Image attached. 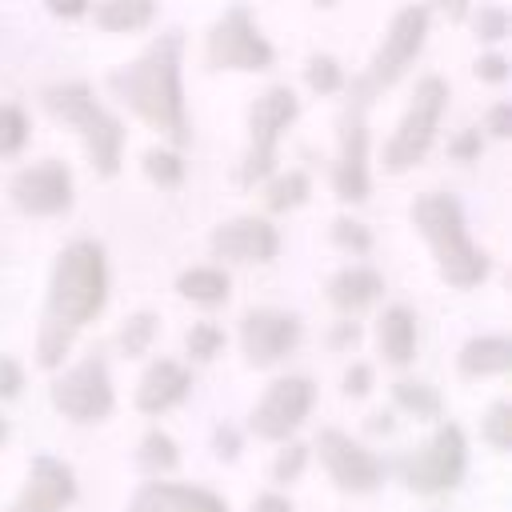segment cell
<instances>
[{
  "mask_svg": "<svg viewBox=\"0 0 512 512\" xmlns=\"http://www.w3.org/2000/svg\"><path fill=\"white\" fill-rule=\"evenodd\" d=\"M108 300V264L104 248L96 240H72L60 248L52 264V284H48V304L36 336V360L40 368H60L64 352L72 348V336L104 312Z\"/></svg>",
  "mask_w": 512,
  "mask_h": 512,
  "instance_id": "obj_1",
  "label": "cell"
},
{
  "mask_svg": "<svg viewBox=\"0 0 512 512\" xmlns=\"http://www.w3.org/2000/svg\"><path fill=\"white\" fill-rule=\"evenodd\" d=\"M180 52L184 36L164 32L156 36L132 64L108 76L112 92L156 132H164L172 144H188V112H184V88H180Z\"/></svg>",
  "mask_w": 512,
  "mask_h": 512,
  "instance_id": "obj_2",
  "label": "cell"
},
{
  "mask_svg": "<svg viewBox=\"0 0 512 512\" xmlns=\"http://www.w3.org/2000/svg\"><path fill=\"white\" fill-rule=\"evenodd\" d=\"M412 224L428 240V248L436 256V268H440V276L452 288H472V284H480L492 272L488 252L476 248L472 236H468V224H464V212H460L456 196H448V192H424L412 204Z\"/></svg>",
  "mask_w": 512,
  "mask_h": 512,
  "instance_id": "obj_3",
  "label": "cell"
},
{
  "mask_svg": "<svg viewBox=\"0 0 512 512\" xmlns=\"http://www.w3.org/2000/svg\"><path fill=\"white\" fill-rule=\"evenodd\" d=\"M44 108L64 120L68 128L80 132L84 148H88V160L100 176H116L120 172V160H124V124L92 96L88 84L72 80V84H52L44 88Z\"/></svg>",
  "mask_w": 512,
  "mask_h": 512,
  "instance_id": "obj_4",
  "label": "cell"
},
{
  "mask_svg": "<svg viewBox=\"0 0 512 512\" xmlns=\"http://www.w3.org/2000/svg\"><path fill=\"white\" fill-rule=\"evenodd\" d=\"M448 104V84L444 76H424L416 80V92L408 100V112L400 116V128L392 132V140L384 144V168L388 172H404L412 164H420L436 140L440 116Z\"/></svg>",
  "mask_w": 512,
  "mask_h": 512,
  "instance_id": "obj_5",
  "label": "cell"
},
{
  "mask_svg": "<svg viewBox=\"0 0 512 512\" xmlns=\"http://www.w3.org/2000/svg\"><path fill=\"white\" fill-rule=\"evenodd\" d=\"M300 100L288 84H272L256 96V104L248 108V152L240 164V184L252 188L256 180H264L276 168V144L284 136V128L296 120Z\"/></svg>",
  "mask_w": 512,
  "mask_h": 512,
  "instance_id": "obj_6",
  "label": "cell"
},
{
  "mask_svg": "<svg viewBox=\"0 0 512 512\" xmlns=\"http://www.w3.org/2000/svg\"><path fill=\"white\" fill-rule=\"evenodd\" d=\"M48 396H52L56 412L68 416L72 424H100V420L112 416V404H116V392H112V380H108V364L96 352L84 356L80 364H72L64 376H56Z\"/></svg>",
  "mask_w": 512,
  "mask_h": 512,
  "instance_id": "obj_7",
  "label": "cell"
},
{
  "mask_svg": "<svg viewBox=\"0 0 512 512\" xmlns=\"http://www.w3.org/2000/svg\"><path fill=\"white\" fill-rule=\"evenodd\" d=\"M204 56H208L212 68H236V72H264L276 60L272 44L260 36V28H256V20H252V12L244 4L228 8L212 24Z\"/></svg>",
  "mask_w": 512,
  "mask_h": 512,
  "instance_id": "obj_8",
  "label": "cell"
},
{
  "mask_svg": "<svg viewBox=\"0 0 512 512\" xmlns=\"http://www.w3.org/2000/svg\"><path fill=\"white\" fill-rule=\"evenodd\" d=\"M464 468H468V444L460 424H440L436 436L416 456L404 460V484L420 496H436L456 488L464 480Z\"/></svg>",
  "mask_w": 512,
  "mask_h": 512,
  "instance_id": "obj_9",
  "label": "cell"
},
{
  "mask_svg": "<svg viewBox=\"0 0 512 512\" xmlns=\"http://www.w3.org/2000/svg\"><path fill=\"white\" fill-rule=\"evenodd\" d=\"M424 36H428V8H420V4L400 8V12L392 16L388 32H384V44H380L376 56H372V68H368L356 84H360L364 92H376V88L396 84V80L408 72V64L420 56Z\"/></svg>",
  "mask_w": 512,
  "mask_h": 512,
  "instance_id": "obj_10",
  "label": "cell"
},
{
  "mask_svg": "<svg viewBox=\"0 0 512 512\" xmlns=\"http://www.w3.org/2000/svg\"><path fill=\"white\" fill-rule=\"evenodd\" d=\"M368 100H372V92L352 84V100L340 116V160H336L332 184H336V196L344 204H360L372 188V180H368V124H364Z\"/></svg>",
  "mask_w": 512,
  "mask_h": 512,
  "instance_id": "obj_11",
  "label": "cell"
},
{
  "mask_svg": "<svg viewBox=\"0 0 512 512\" xmlns=\"http://www.w3.org/2000/svg\"><path fill=\"white\" fill-rule=\"evenodd\" d=\"M312 400H316V388L308 376H280L268 384V392L252 408L248 424L260 440H288L312 412Z\"/></svg>",
  "mask_w": 512,
  "mask_h": 512,
  "instance_id": "obj_12",
  "label": "cell"
},
{
  "mask_svg": "<svg viewBox=\"0 0 512 512\" xmlns=\"http://www.w3.org/2000/svg\"><path fill=\"white\" fill-rule=\"evenodd\" d=\"M300 316L280 312V308H252L240 320V348L252 368H272L280 364L296 344H300Z\"/></svg>",
  "mask_w": 512,
  "mask_h": 512,
  "instance_id": "obj_13",
  "label": "cell"
},
{
  "mask_svg": "<svg viewBox=\"0 0 512 512\" xmlns=\"http://www.w3.org/2000/svg\"><path fill=\"white\" fill-rule=\"evenodd\" d=\"M316 448H320V460H324V468H328V476L340 492H372L384 480L380 456L368 452L364 444H356L340 428H324L316 436Z\"/></svg>",
  "mask_w": 512,
  "mask_h": 512,
  "instance_id": "obj_14",
  "label": "cell"
},
{
  "mask_svg": "<svg viewBox=\"0 0 512 512\" xmlns=\"http://www.w3.org/2000/svg\"><path fill=\"white\" fill-rule=\"evenodd\" d=\"M8 192H12V204L28 216H56L72 208V172L60 160H40L20 168Z\"/></svg>",
  "mask_w": 512,
  "mask_h": 512,
  "instance_id": "obj_15",
  "label": "cell"
},
{
  "mask_svg": "<svg viewBox=\"0 0 512 512\" xmlns=\"http://www.w3.org/2000/svg\"><path fill=\"white\" fill-rule=\"evenodd\" d=\"M212 256L232 264H268L280 252V232L264 216H236L216 224L212 232Z\"/></svg>",
  "mask_w": 512,
  "mask_h": 512,
  "instance_id": "obj_16",
  "label": "cell"
},
{
  "mask_svg": "<svg viewBox=\"0 0 512 512\" xmlns=\"http://www.w3.org/2000/svg\"><path fill=\"white\" fill-rule=\"evenodd\" d=\"M76 500V476L56 456H36L28 464V480L8 512H64Z\"/></svg>",
  "mask_w": 512,
  "mask_h": 512,
  "instance_id": "obj_17",
  "label": "cell"
},
{
  "mask_svg": "<svg viewBox=\"0 0 512 512\" xmlns=\"http://www.w3.org/2000/svg\"><path fill=\"white\" fill-rule=\"evenodd\" d=\"M128 512H228V504L196 484H172V480H148L128 500Z\"/></svg>",
  "mask_w": 512,
  "mask_h": 512,
  "instance_id": "obj_18",
  "label": "cell"
},
{
  "mask_svg": "<svg viewBox=\"0 0 512 512\" xmlns=\"http://www.w3.org/2000/svg\"><path fill=\"white\" fill-rule=\"evenodd\" d=\"M188 388H192L188 368L176 364V360H168V356H160V360H152L144 368V376L136 384V408L148 412V416H160V412L176 408L188 396Z\"/></svg>",
  "mask_w": 512,
  "mask_h": 512,
  "instance_id": "obj_19",
  "label": "cell"
},
{
  "mask_svg": "<svg viewBox=\"0 0 512 512\" xmlns=\"http://www.w3.org/2000/svg\"><path fill=\"white\" fill-rule=\"evenodd\" d=\"M380 292H384V276H380L376 268H364V264H348V268H340V272L328 280V300H332L340 312H360V308H368Z\"/></svg>",
  "mask_w": 512,
  "mask_h": 512,
  "instance_id": "obj_20",
  "label": "cell"
},
{
  "mask_svg": "<svg viewBox=\"0 0 512 512\" xmlns=\"http://www.w3.org/2000/svg\"><path fill=\"white\" fill-rule=\"evenodd\" d=\"M376 340H380V352H384L388 364H396V368L412 364V356H416V316H412V308H404V304L384 308L380 320H376Z\"/></svg>",
  "mask_w": 512,
  "mask_h": 512,
  "instance_id": "obj_21",
  "label": "cell"
},
{
  "mask_svg": "<svg viewBox=\"0 0 512 512\" xmlns=\"http://www.w3.org/2000/svg\"><path fill=\"white\" fill-rule=\"evenodd\" d=\"M512 368V340L508 336H472L460 348L464 376H500Z\"/></svg>",
  "mask_w": 512,
  "mask_h": 512,
  "instance_id": "obj_22",
  "label": "cell"
},
{
  "mask_svg": "<svg viewBox=\"0 0 512 512\" xmlns=\"http://www.w3.org/2000/svg\"><path fill=\"white\" fill-rule=\"evenodd\" d=\"M176 292H180L184 300H192V304L212 308V304H224V300H228L232 280H228L224 268H188V272L176 276Z\"/></svg>",
  "mask_w": 512,
  "mask_h": 512,
  "instance_id": "obj_23",
  "label": "cell"
},
{
  "mask_svg": "<svg viewBox=\"0 0 512 512\" xmlns=\"http://www.w3.org/2000/svg\"><path fill=\"white\" fill-rule=\"evenodd\" d=\"M88 16L104 32H136L156 16V4H148V0H104V4L88 8Z\"/></svg>",
  "mask_w": 512,
  "mask_h": 512,
  "instance_id": "obj_24",
  "label": "cell"
},
{
  "mask_svg": "<svg viewBox=\"0 0 512 512\" xmlns=\"http://www.w3.org/2000/svg\"><path fill=\"white\" fill-rule=\"evenodd\" d=\"M308 192H312L308 172L288 168V172H280V176H272V180H268L264 204H268V212H292V208H300V204L308 200Z\"/></svg>",
  "mask_w": 512,
  "mask_h": 512,
  "instance_id": "obj_25",
  "label": "cell"
},
{
  "mask_svg": "<svg viewBox=\"0 0 512 512\" xmlns=\"http://www.w3.org/2000/svg\"><path fill=\"white\" fill-rule=\"evenodd\" d=\"M136 460H140V468H144L148 476H160V472H172V468L180 464V448H176V440H172L168 432L152 428V432L140 440Z\"/></svg>",
  "mask_w": 512,
  "mask_h": 512,
  "instance_id": "obj_26",
  "label": "cell"
},
{
  "mask_svg": "<svg viewBox=\"0 0 512 512\" xmlns=\"http://www.w3.org/2000/svg\"><path fill=\"white\" fill-rule=\"evenodd\" d=\"M392 400H396L404 412H412V416H424V420L440 416V392H436L432 384H420V380H396V384H392Z\"/></svg>",
  "mask_w": 512,
  "mask_h": 512,
  "instance_id": "obj_27",
  "label": "cell"
},
{
  "mask_svg": "<svg viewBox=\"0 0 512 512\" xmlns=\"http://www.w3.org/2000/svg\"><path fill=\"white\" fill-rule=\"evenodd\" d=\"M152 340H156V316L152 312H136V316L124 320V328H120L124 356H144L152 348Z\"/></svg>",
  "mask_w": 512,
  "mask_h": 512,
  "instance_id": "obj_28",
  "label": "cell"
},
{
  "mask_svg": "<svg viewBox=\"0 0 512 512\" xmlns=\"http://www.w3.org/2000/svg\"><path fill=\"white\" fill-rule=\"evenodd\" d=\"M304 80H308L312 92L332 96V92L344 88V68H340V60H332V56H312L308 68H304Z\"/></svg>",
  "mask_w": 512,
  "mask_h": 512,
  "instance_id": "obj_29",
  "label": "cell"
},
{
  "mask_svg": "<svg viewBox=\"0 0 512 512\" xmlns=\"http://www.w3.org/2000/svg\"><path fill=\"white\" fill-rule=\"evenodd\" d=\"M144 172L160 188H176L184 180V160L176 152H168V148H152V152H144Z\"/></svg>",
  "mask_w": 512,
  "mask_h": 512,
  "instance_id": "obj_30",
  "label": "cell"
},
{
  "mask_svg": "<svg viewBox=\"0 0 512 512\" xmlns=\"http://www.w3.org/2000/svg\"><path fill=\"white\" fill-rule=\"evenodd\" d=\"M28 144V116L16 104H0V156H16Z\"/></svg>",
  "mask_w": 512,
  "mask_h": 512,
  "instance_id": "obj_31",
  "label": "cell"
},
{
  "mask_svg": "<svg viewBox=\"0 0 512 512\" xmlns=\"http://www.w3.org/2000/svg\"><path fill=\"white\" fill-rule=\"evenodd\" d=\"M480 432H484V440H488L496 452H508V448H512V404H508V400H496V404L488 408Z\"/></svg>",
  "mask_w": 512,
  "mask_h": 512,
  "instance_id": "obj_32",
  "label": "cell"
},
{
  "mask_svg": "<svg viewBox=\"0 0 512 512\" xmlns=\"http://www.w3.org/2000/svg\"><path fill=\"white\" fill-rule=\"evenodd\" d=\"M184 344H188V356L204 364V360H212V356L224 348V332H220L216 324L200 320V324H192V328L184 332Z\"/></svg>",
  "mask_w": 512,
  "mask_h": 512,
  "instance_id": "obj_33",
  "label": "cell"
},
{
  "mask_svg": "<svg viewBox=\"0 0 512 512\" xmlns=\"http://www.w3.org/2000/svg\"><path fill=\"white\" fill-rule=\"evenodd\" d=\"M332 244L352 252V256H364L372 248V232L360 224V220H348V216H336L332 220Z\"/></svg>",
  "mask_w": 512,
  "mask_h": 512,
  "instance_id": "obj_34",
  "label": "cell"
},
{
  "mask_svg": "<svg viewBox=\"0 0 512 512\" xmlns=\"http://www.w3.org/2000/svg\"><path fill=\"white\" fill-rule=\"evenodd\" d=\"M304 464H308V444L288 440V444L280 448V456L272 460V480H276V484H292V480H300Z\"/></svg>",
  "mask_w": 512,
  "mask_h": 512,
  "instance_id": "obj_35",
  "label": "cell"
},
{
  "mask_svg": "<svg viewBox=\"0 0 512 512\" xmlns=\"http://www.w3.org/2000/svg\"><path fill=\"white\" fill-rule=\"evenodd\" d=\"M472 32H476L480 40H500V36L508 32V12H504L500 4L476 8V12H472Z\"/></svg>",
  "mask_w": 512,
  "mask_h": 512,
  "instance_id": "obj_36",
  "label": "cell"
},
{
  "mask_svg": "<svg viewBox=\"0 0 512 512\" xmlns=\"http://www.w3.org/2000/svg\"><path fill=\"white\" fill-rule=\"evenodd\" d=\"M476 80H488V84H504L508 80V60L500 52H484L476 64H472Z\"/></svg>",
  "mask_w": 512,
  "mask_h": 512,
  "instance_id": "obj_37",
  "label": "cell"
},
{
  "mask_svg": "<svg viewBox=\"0 0 512 512\" xmlns=\"http://www.w3.org/2000/svg\"><path fill=\"white\" fill-rule=\"evenodd\" d=\"M24 388V368L12 356H0V400H12Z\"/></svg>",
  "mask_w": 512,
  "mask_h": 512,
  "instance_id": "obj_38",
  "label": "cell"
},
{
  "mask_svg": "<svg viewBox=\"0 0 512 512\" xmlns=\"http://www.w3.org/2000/svg\"><path fill=\"white\" fill-rule=\"evenodd\" d=\"M484 128H488L492 136H500V140H504V136L512 132V104H508V100L492 104V108H488V116H484Z\"/></svg>",
  "mask_w": 512,
  "mask_h": 512,
  "instance_id": "obj_39",
  "label": "cell"
},
{
  "mask_svg": "<svg viewBox=\"0 0 512 512\" xmlns=\"http://www.w3.org/2000/svg\"><path fill=\"white\" fill-rule=\"evenodd\" d=\"M372 388V368L368 364H348V372H344V396H364Z\"/></svg>",
  "mask_w": 512,
  "mask_h": 512,
  "instance_id": "obj_40",
  "label": "cell"
},
{
  "mask_svg": "<svg viewBox=\"0 0 512 512\" xmlns=\"http://www.w3.org/2000/svg\"><path fill=\"white\" fill-rule=\"evenodd\" d=\"M480 152V128H464L456 140H452V156L456 160H476Z\"/></svg>",
  "mask_w": 512,
  "mask_h": 512,
  "instance_id": "obj_41",
  "label": "cell"
},
{
  "mask_svg": "<svg viewBox=\"0 0 512 512\" xmlns=\"http://www.w3.org/2000/svg\"><path fill=\"white\" fill-rule=\"evenodd\" d=\"M212 444H216V456H220V460H236V452H240V436H236V428H228V424L216 428Z\"/></svg>",
  "mask_w": 512,
  "mask_h": 512,
  "instance_id": "obj_42",
  "label": "cell"
},
{
  "mask_svg": "<svg viewBox=\"0 0 512 512\" xmlns=\"http://www.w3.org/2000/svg\"><path fill=\"white\" fill-rule=\"evenodd\" d=\"M252 512H292V504L280 492H264V496L252 500Z\"/></svg>",
  "mask_w": 512,
  "mask_h": 512,
  "instance_id": "obj_43",
  "label": "cell"
},
{
  "mask_svg": "<svg viewBox=\"0 0 512 512\" xmlns=\"http://www.w3.org/2000/svg\"><path fill=\"white\" fill-rule=\"evenodd\" d=\"M360 340V324L356 320H340L336 328H332V344L340 348V344H356Z\"/></svg>",
  "mask_w": 512,
  "mask_h": 512,
  "instance_id": "obj_44",
  "label": "cell"
},
{
  "mask_svg": "<svg viewBox=\"0 0 512 512\" xmlns=\"http://www.w3.org/2000/svg\"><path fill=\"white\" fill-rule=\"evenodd\" d=\"M84 12H88L84 4H68V8L64 4H52V16H84Z\"/></svg>",
  "mask_w": 512,
  "mask_h": 512,
  "instance_id": "obj_45",
  "label": "cell"
},
{
  "mask_svg": "<svg viewBox=\"0 0 512 512\" xmlns=\"http://www.w3.org/2000/svg\"><path fill=\"white\" fill-rule=\"evenodd\" d=\"M4 440H8V420L0 416V444H4Z\"/></svg>",
  "mask_w": 512,
  "mask_h": 512,
  "instance_id": "obj_46",
  "label": "cell"
}]
</instances>
